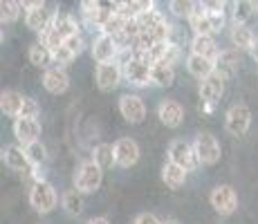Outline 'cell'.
Segmentation results:
<instances>
[{
	"label": "cell",
	"instance_id": "cell-46",
	"mask_svg": "<svg viewBox=\"0 0 258 224\" xmlns=\"http://www.w3.org/2000/svg\"><path fill=\"white\" fill-rule=\"evenodd\" d=\"M162 224H180V222H177V220H173V217H171V220H164Z\"/></svg>",
	"mask_w": 258,
	"mask_h": 224
},
{
	"label": "cell",
	"instance_id": "cell-21",
	"mask_svg": "<svg viewBox=\"0 0 258 224\" xmlns=\"http://www.w3.org/2000/svg\"><path fill=\"white\" fill-rule=\"evenodd\" d=\"M23 103H25V97L16 90H3L0 92V110L7 117H21V110H23Z\"/></svg>",
	"mask_w": 258,
	"mask_h": 224
},
{
	"label": "cell",
	"instance_id": "cell-2",
	"mask_svg": "<svg viewBox=\"0 0 258 224\" xmlns=\"http://www.w3.org/2000/svg\"><path fill=\"white\" fill-rule=\"evenodd\" d=\"M101 182H103V168L99 166L94 159L90 162H83L81 166L77 168L74 173V186L83 193V195H92L101 188Z\"/></svg>",
	"mask_w": 258,
	"mask_h": 224
},
{
	"label": "cell",
	"instance_id": "cell-39",
	"mask_svg": "<svg viewBox=\"0 0 258 224\" xmlns=\"http://www.w3.org/2000/svg\"><path fill=\"white\" fill-rule=\"evenodd\" d=\"M198 5L200 7H205V9H209V12H225V7H227V0H198Z\"/></svg>",
	"mask_w": 258,
	"mask_h": 224
},
{
	"label": "cell",
	"instance_id": "cell-16",
	"mask_svg": "<svg viewBox=\"0 0 258 224\" xmlns=\"http://www.w3.org/2000/svg\"><path fill=\"white\" fill-rule=\"evenodd\" d=\"M240 52L242 49H238V47L220 49V54L216 56V72H220L227 81L238 74V67H240Z\"/></svg>",
	"mask_w": 258,
	"mask_h": 224
},
{
	"label": "cell",
	"instance_id": "cell-15",
	"mask_svg": "<svg viewBox=\"0 0 258 224\" xmlns=\"http://www.w3.org/2000/svg\"><path fill=\"white\" fill-rule=\"evenodd\" d=\"M3 162H5V166L16 171V173H27V175H32V171H34L32 162H29V157H27V153H25L23 146H5L3 148Z\"/></svg>",
	"mask_w": 258,
	"mask_h": 224
},
{
	"label": "cell",
	"instance_id": "cell-44",
	"mask_svg": "<svg viewBox=\"0 0 258 224\" xmlns=\"http://www.w3.org/2000/svg\"><path fill=\"white\" fill-rule=\"evenodd\" d=\"M88 224H110V220L108 217H90Z\"/></svg>",
	"mask_w": 258,
	"mask_h": 224
},
{
	"label": "cell",
	"instance_id": "cell-19",
	"mask_svg": "<svg viewBox=\"0 0 258 224\" xmlns=\"http://www.w3.org/2000/svg\"><path fill=\"white\" fill-rule=\"evenodd\" d=\"M186 175H188L186 168L180 166V164H175V162H171V159H168L164 164V168H162V182H164L171 191H177V188L184 186Z\"/></svg>",
	"mask_w": 258,
	"mask_h": 224
},
{
	"label": "cell",
	"instance_id": "cell-22",
	"mask_svg": "<svg viewBox=\"0 0 258 224\" xmlns=\"http://www.w3.org/2000/svg\"><path fill=\"white\" fill-rule=\"evenodd\" d=\"M229 38H231V45L242 52H249L251 43L256 41L254 32L247 27V23H231V29H229Z\"/></svg>",
	"mask_w": 258,
	"mask_h": 224
},
{
	"label": "cell",
	"instance_id": "cell-17",
	"mask_svg": "<svg viewBox=\"0 0 258 224\" xmlns=\"http://www.w3.org/2000/svg\"><path fill=\"white\" fill-rule=\"evenodd\" d=\"M157 117L166 128H180L182 121H184V108L177 101H173V99H164L157 106Z\"/></svg>",
	"mask_w": 258,
	"mask_h": 224
},
{
	"label": "cell",
	"instance_id": "cell-32",
	"mask_svg": "<svg viewBox=\"0 0 258 224\" xmlns=\"http://www.w3.org/2000/svg\"><path fill=\"white\" fill-rule=\"evenodd\" d=\"M23 148H25V153H27L32 166H43V164L47 162V148L41 143V139H36V141H32V143H25Z\"/></svg>",
	"mask_w": 258,
	"mask_h": 224
},
{
	"label": "cell",
	"instance_id": "cell-35",
	"mask_svg": "<svg viewBox=\"0 0 258 224\" xmlns=\"http://www.w3.org/2000/svg\"><path fill=\"white\" fill-rule=\"evenodd\" d=\"M162 61L175 67L177 63H182V47H180V45H177L175 41H168L166 52H164V56H162Z\"/></svg>",
	"mask_w": 258,
	"mask_h": 224
},
{
	"label": "cell",
	"instance_id": "cell-12",
	"mask_svg": "<svg viewBox=\"0 0 258 224\" xmlns=\"http://www.w3.org/2000/svg\"><path fill=\"white\" fill-rule=\"evenodd\" d=\"M43 88L49 94H66L70 90V74L63 65H52L43 74Z\"/></svg>",
	"mask_w": 258,
	"mask_h": 224
},
{
	"label": "cell",
	"instance_id": "cell-8",
	"mask_svg": "<svg viewBox=\"0 0 258 224\" xmlns=\"http://www.w3.org/2000/svg\"><path fill=\"white\" fill-rule=\"evenodd\" d=\"M209 202L218 215H231L238 208V193L229 184H220L209 193Z\"/></svg>",
	"mask_w": 258,
	"mask_h": 224
},
{
	"label": "cell",
	"instance_id": "cell-20",
	"mask_svg": "<svg viewBox=\"0 0 258 224\" xmlns=\"http://www.w3.org/2000/svg\"><path fill=\"white\" fill-rule=\"evenodd\" d=\"M54 21V12H49L47 7H38V9H29L25 12V25H27L32 32L41 34L43 29H47Z\"/></svg>",
	"mask_w": 258,
	"mask_h": 224
},
{
	"label": "cell",
	"instance_id": "cell-41",
	"mask_svg": "<svg viewBox=\"0 0 258 224\" xmlns=\"http://www.w3.org/2000/svg\"><path fill=\"white\" fill-rule=\"evenodd\" d=\"M148 9H155V0H135L133 5V14H142V12H148Z\"/></svg>",
	"mask_w": 258,
	"mask_h": 224
},
{
	"label": "cell",
	"instance_id": "cell-18",
	"mask_svg": "<svg viewBox=\"0 0 258 224\" xmlns=\"http://www.w3.org/2000/svg\"><path fill=\"white\" fill-rule=\"evenodd\" d=\"M186 69L191 77L196 79H207L211 72H216V58H209V56H202V54H188L186 56Z\"/></svg>",
	"mask_w": 258,
	"mask_h": 224
},
{
	"label": "cell",
	"instance_id": "cell-23",
	"mask_svg": "<svg viewBox=\"0 0 258 224\" xmlns=\"http://www.w3.org/2000/svg\"><path fill=\"white\" fill-rule=\"evenodd\" d=\"M151 81L157 88H171L175 83V67L164 61H157L151 65Z\"/></svg>",
	"mask_w": 258,
	"mask_h": 224
},
{
	"label": "cell",
	"instance_id": "cell-14",
	"mask_svg": "<svg viewBox=\"0 0 258 224\" xmlns=\"http://www.w3.org/2000/svg\"><path fill=\"white\" fill-rule=\"evenodd\" d=\"M14 137L18 139V143H21V146L41 139V123H38V119L16 117V119H14Z\"/></svg>",
	"mask_w": 258,
	"mask_h": 224
},
{
	"label": "cell",
	"instance_id": "cell-38",
	"mask_svg": "<svg viewBox=\"0 0 258 224\" xmlns=\"http://www.w3.org/2000/svg\"><path fill=\"white\" fill-rule=\"evenodd\" d=\"M66 45L72 49L74 54H77V56L83 52V47H86V43H83V36H81V34H74V36H68V38H66Z\"/></svg>",
	"mask_w": 258,
	"mask_h": 224
},
{
	"label": "cell",
	"instance_id": "cell-24",
	"mask_svg": "<svg viewBox=\"0 0 258 224\" xmlns=\"http://www.w3.org/2000/svg\"><path fill=\"white\" fill-rule=\"evenodd\" d=\"M188 47H191L193 54H202V56H209V58H216L220 54L218 43L213 41V36H209V34H193Z\"/></svg>",
	"mask_w": 258,
	"mask_h": 224
},
{
	"label": "cell",
	"instance_id": "cell-28",
	"mask_svg": "<svg viewBox=\"0 0 258 224\" xmlns=\"http://www.w3.org/2000/svg\"><path fill=\"white\" fill-rule=\"evenodd\" d=\"M52 25L63 34V36H74V34H81V25L79 21L72 16V14H66V12H54V21Z\"/></svg>",
	"mask_w": 258,
	"mask_h": 224
},
{
	"label": "cell",
	"instance_id": "cell-31",
	"mask_svg": "<svg viewBox=\"0 0 258 224\" xmlns=\"http://www.w3.org/2000/svg\"><path fill=\"white\" fill-rule=\"evenodd\" d=\"M198 9V0H168V12L175 18H191V14Z\"/></svg>",
	"mask_w": 258,
	"mask_h": 224
},
{
	"label": "cell",
	"instance_id": "cell-9",
	"mask_svg": "<svg viewBox=\"0 0 258 224\" xmlns=\"http://www.w3.org/2000/svg\"><path fill=\"white\" fill-rule=\"evenodd\" d=\"M90 54H92V61H97V63L117 61L119 45L115 41V36H110V34H106V32H99L97 36L92 38Z\"/></svg>",
	"mask_w": 258,
	"mask_h": 224
},
{
	"label": "cell",
	"instance_id": "cell-5",
	"mask_svg": "<svg viewBox=\"0 0 258 224\" xmlns=\"http://www.w3.org/2000/svg\"><path fill=\"white\" fill-rule=\"evenodd\" d=\"M121 69H123V81L131 83L133 88H148L153 86L151 81V65L144 63L140 56H133L128 58L126 63H121Z\"/></svg>",
	"mask_w": 258,
	"mask_h": 224
},
{
	"label": "cell",
	"instance_id": "cell-1",
	"mask_svg": "<svg viewBox=\"0 0 258 224\" xmlns=\"http://www.w3.org/2000/svg\"><path fill=\"white\" fill-rule=\"evenodd\" d=\"M29 204L41 215H47V213H52L58 206V195L47 179H36L32 184V188H29Z\"/></svg>",
	"mask_w": 258,
	"mask_h": 224
},
{
	"label": "cell",
	"instance_id": "cell-30",
	"mask_svg": "<svg viewBox=\"0 0 258 224\" xmlns=\"http://www.w3.org/2000/svg\"><path fill=\"white\" fill-rule=\"evenodd\" d=\"M23 14V5L21 0H0V23L5 25H12L21 18Z\"/></svg>",
	"mask_w": 258,
	"mask_h": 224
},
{
	"label": "cell",
	"instance_id": "cell-37",
	"mask_svg": "<svg viewBox=\"0 0 258 224\" xmlns=\"http://www.w3.org/2000/svg\"><path fill=\"white\" fill-rule=\"evenodd\" d=\"M41 114V106H38L34 99L25 97V103H23V110H21V117H32V119H38Z\"/></svg>",
	"mask_w": 258,
	"mask_h": 224
},
{
	"label": "cell",
	"instance_id": "cell-33",
	"mask_svg": "<svg viewBox=\"0 0 258 224\" xmlns=\"http://www.w3.org/2000/svg\"><path fill=\"white\" fill-rule=\"evenodd\" d=\"M38 41H41L43 45H47V47L52 49V52H56V49L61 47L63 43H66V36H63V34L58 32V29L54 27V25H49L47 29H43V32L38 34Z\"/></svg>",
	"mask_w": 258,
	"mask_h": 224
},
{
	"label": "cell",
	"instance_id": "cell-6",
	"mask_svg": "<svg viewBox=\"0 0 258 224\" xmlns=\"http://www.w3.org/2000/svg\"><path fill=\"white\" fill-rule=\"evenodd\" d=\"M168 159L180 164V166H184L186 171H196V168L202 166L193 143L184 141V139H173V141L168 143Z\"/></svg>",
	"mask_w": 258,
	"mask_h": 224
},
{
	"label": "cell",
	"instance_id": "cell-11",
	"mask_svg": "<svg viewBox=\"0 0 258 224\" xmlns=\"http://www.w3.org/2000/svg\"><path fill=\"white\" fill-rule=\"evenodd\" d=\"M119 112L128 123H142L146 119V103L137 94H123L119 99Z\"/></svg>",
	"mask_w": 258,
	"mask_h": 224
},
{
	"label": "cell",
	"instance_id": "cell-7",
	"mask_svg": "<svg viewBox=\"0 0 258 224\" xmlns=\"http://www.w3.org/2000/svg\"><path fill=\"white\" fill-rule=\"evenodd\" d=\"M251 126V110L249 106H245V103H236V106H231L229 110L225 114V128L229 134H234V137H242L247 130H249Z\"/></svg>",
	"mask_w": 258,
	"mask_h": 224
},
{
	"label": "cell",
	"instance_id": "cell-42",
	"mask_svg": "<svg viewBox=\"0 0 258 224\" xmlns=\"http://www.w3.org/2000/svg\"><path fill=\"white\" fill-rule=\"evenodd\" d=\"M23 9L29 12V9H38V7H45V0H21Z\"/></svg>",
	"mask_w": 258,
	"mask_h": 224
},
{
	"label": "cell",
	"instance_id": "cell-36",
	"mask_svg": "<svg viewBox=\"0 0 258 224\" xmlns=\"http://www.w3.org/2000/svg\"><path fill=\"white\" fill-rule=\"evenodd\" d=\"M74 58H77V54H74L66 43H63L61 47H58L56 52H54V61H56V65H63V67H66V65H70Z\"/></svg>",
	"mask_w": 258,
	"mask_h": 224
},
{
	"label": "cell",
	"instance_id": "cell-10",
	"mask_svg": "<svg viewBox=\"0 0 258 224\" xmlns=\"http://www.w3.org/2000/svg\"><path fill=\"white\" fill-rule=\"evenodd\" d=\"M112 146H115L117 166H121V168H133L137 162H140L142 151H140V143H137L133 137H121V139H117Z\"/></svg>",
	"mask_w": 258,
	"mask_h": 224
},
{
	"label": "cell",
	"instance_id": "cell-4",
	"mask_svg": "<svg viewBox=\"0 0 258 224\" xmlns=\"http://www.w3.org/2000/svg\"><path fill=\"white\" fill-rule=\"evenodd\" d=\"M193 148L198 153V159H200L202 166H216L222 157V148L220 141L213 137L211 132H200L193 141Z\"/></svg>",
	"mask_w": 258,
	"mask_h": 224
},
{
	"label": "cell",
	"instance_id": "cell-25",
	"mask_svg": "<svg viewBox=\"0 0 258 224\" xmlns=\"http://www.w3.org/2000/svg\"><path fill=\"white\" fill-rule=\"evenodd\" d=\"M188 25H191L193 34H209V36L216 34V27H213L209 9L200 7V5H198V9L191 14V18H188Z\"/></svg>",
	"mask_w": 258,
	"mask_h": 224
},
{
	"label": "cell",
	"instance_id": "cell-26",
	"mask_svg": "<svg viewBox=\"0 0 258 224\" xmlns=\"http://www.w3.org/2000/svg\"><path fill=\"white\" fill-rule=\"evenodd\" d=\"M29 63H32L34 67H41V69L56 65V61H54V52L47 47V45H43L41 41L34 43L32 47H29Z\"/></svg>",
	"mask_w": 258,
	"mask_h": 224
},
{
	"label": "cell",
	"instance_id": "cell-43",
	"mask_svg": "<svg viewBox=\"0 0 258 224\" xmlns=\"http://www.w3.org/2000/svg\"><path fill=\"white\" fill-rule=\"evenodd\" d=\"M249 54H251V58H254V61L258 63V38L254 43H251V47H249Z\"/></svg>",
	"mask_w": 258,
	"mask_h": 224
},
{
	"label": "cell",
	"instance_id": "cell-45",
	"mask_svg": "<svg viewBox=\"0 0 258 224\" xmlns=\"http://www.w3.org/2000/svg\"><path fill=\"white\" fill-rule=\"evenodd\" d=\"M249 5H251V9L258 14V0H249Z\"/></svg>",
	"mask_w": 258,
	"mask_h": 224
},
{
	"label": "cell",
	"instance_id": "cell-40",
	"mask_svg": "<svg viewBox=\"0 0 258 224\" xmlns=\"http://www.w3.org/2000/svg\"><path fill=\"white\" fill-rule=\"evenodd\" d=\"M133 224H162V220L155 213H140V215L133 220Z\"/></svg>",
	"mask_w": 258,
	"mask_h": 224
},
{
	"label": "cell",
	"instance_id": "cell-29",
	"mask_svg": "<svg viewBox=\"0 0 258 224\" xmlns=\"http://www.w3.org/2000/svg\"><path fill=\"white\" fill-rule=\"evenodd\" d=\"M92 159L103 168V171H110L112 166H117L115 146H112V143H99V146H94Z\"/></svg>",
	"mask_w": 258,
	"mask_h": 224
},
{
	"label": "cell",
	"instance_id": "cell-3",
	"mask_svg": "<svg viewBox=\"0 0 258 224\" xmlns=\"http://www.w3.org/2000/svg\"><path fill=\"white\" fill-rule=\"evenodd\" d=\"M123 79V69L121 63L117 61H106V63H97V69H94V83L101 92H112V90L119 88Z\"/></svg>",
	"mask_w": 258,
	"mask_h": 224
},
{
	"label": "cell",
	"instance_id": "cell-34",
	"mask_svg": "<svg viewBox=\"0 0 258 224\" xmlns=\"http://www.w3.org/2000/svg\"><path fill=\"white\" fill-rule=\"evenodd\" d=\"M254 9H251L249 0H236L234 7H231V23H247L249 16H254Z\"/></svg>",
	"mask_w": 258,
	"mask_h": 224
},
{
	"label": "cell",
	"instance_id": "cell-13",
	"mask_svg": "<svg viewBox=\"0 0 258 224\" xmlns=\"http://www.w3.org/2000/svg\"><path fill=\"white\" fill-rule=\"evenodd\" d=\"M225 81L220 72H211L207 79L200 81V99L202 103H218L225 94Z\"/></svg>",
	"mask_w": 258,
	"mask_h": 224
},
{
	"label": "cell",
	"instance_id": "cell-27",
	"mask_svg": "<svg viewBox=\"0 0 258 224\" xmlns=\"http://www.w3.org/2000/svg\"><path fill=\"white\" fill-rule=\"evenodd\" d=\"M61 206H63V211L68 213L70 217H77V215H81L83 213V193L79 191L77 186L70 188V191H66L61 195Z\"/></svg>",
	"mask_w": 258,
	"mask_h": 224
}]
</instances>
